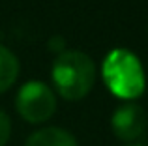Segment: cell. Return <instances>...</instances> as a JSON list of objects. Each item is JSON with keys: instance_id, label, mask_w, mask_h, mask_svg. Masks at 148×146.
<instances>
[{"instance_id": "6da1fadb", "label": "cell", "mask_w": 148, "mask_h": 146, "mask_svg": "<svg viewBox=\"0 0 148 146\" xmlns=\"http://www.w3.org/2000/svg\"><path fill=\"white\" fill-rule=\"evenodd\" d=\"M53 83L68 101H79L90 94L96 83L94 60L81 51H64L53 64Z\"/></svg>"}, {"instance_id": "7a4b0ae2", "label": "cell", "mask_w": 148, "mask_h": 146, "mask_svg": "<svg viewBox=\"0 0 148 146\" xmlns=\"http://www.w3.org/2000/svg\"><path fill=\"white\" fill-rule=\"evenodd\" d=\"M103 81L107 88L120 99L139 98L145 92V71L133 53L112 49L103 60Z\"/></svg>"}, {"instance_id": "3957f363", "label": "cell", "mask_w": 148, "mask_h": 146, "mask_svg": "<svg viewBox=\"0 0 148 146\" xmlns=\"http://www.w3.org/2000/svg\"><path fill=\"white\" fill-rule=\"evenodd\" d=\"M15 107L19 116L28 124H43L56 111V96L45 83L30 81L17 92Z\"/></svg>"}, {"instance_id": "277c9868", "label": "cell", "mask_w": 148, "mask_h": 146, "mask_svg": "<svg viewBox=\"0 0 148 146\" xmlns=\"http://www.w3.org/2000/svg\"><path fill=\"white\" fill-rule=\"evenodd\" d=\"M111 129L116 139L124 141V143H131V141H137L139 137H143L146 129V114L143 107L133 101L120 105L112 113Z\"/></svg>"}, {"instance_id": "5b68a950", "label": "cell", "mask_w": 148, "mask_h": 146, "mask_svg": "<svg viewBox=\"0 0 148 146\" xmlns=\"http://www.w3.org/2000/svg\"><path fill=\"white\" fill-rule=\"evenodd\" d=\"M25 146H79L77 139L62 128H43L34 131Z\"/></svg>"}, {"instance_id": "8992f818", "label": "cell", "mask_w": 148, "mask_h": 146, "mask_svg": "<svg viewBox=\"0 0 148 146\" xmlns=\"http://www.w3.org/2000/svg\"><path fill=\"white\" fill-rule=\"evenodd\" d=\"M19 77V60L8 47L0 45V94L8 92Z\"/></svg>"}, {"instance_id": "52a82bcc", "label": "cell", "mask_w": 148, "mask_h": 146, "mask_svg": "<svg viewBox=\"0 0 148 146\" xmlns=\"http://www.w3.org/2000/svg\"><path fill=\"white\" fill-rule=\"evenodd\" d=\"M11 135V122L10 116L0 109V146H6V143L10 141Z\"/></svg>"}, {"instance_id": "ba28073f", "label": "cell", "mask_w": 148, "mask_h": 146, "mask_svg": "<svg viewBox=\"0 0 148 146\" xmlns=\"http://www.w3.org/2000/svg\"><path fill=\"white\" fill-rule=\"evenodd\" d=\"M47 47H49V51L56 53V56H58V55H62V53L66 51V40L60 36V34H54V36L49 38Z\"/></svg>"}, {"instance_id": "9c48e42d", "label": "cell", "mask_w": 148, "mask_h": 146, "mask_svg": "<svg viewBox=\"0 0 148 146\" xmlns=\"http://www.w3.org/2000/svg\"><path fill=\"white\" fill-rule=\"evenodd\" d=\"M127 146H143V144H127Z\"/></svg>"}]
</instances>
